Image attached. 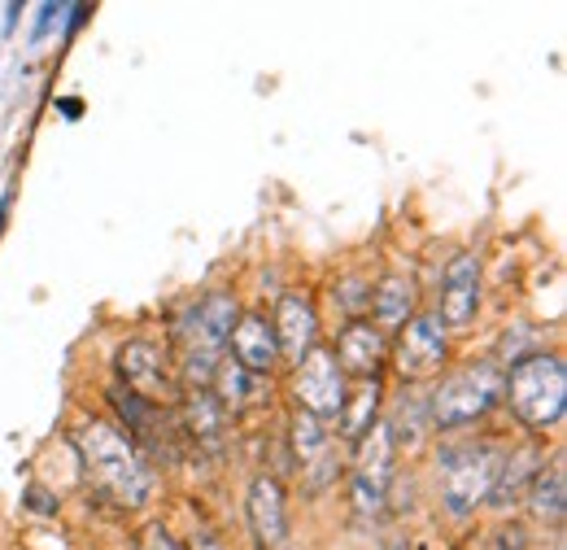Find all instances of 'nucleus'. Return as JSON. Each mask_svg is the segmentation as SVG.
<instances>
[{
    "label": "nucleus",
    "mask_w": 567,
    "mask_h": 550,
    "mask_svg": "<svg viewBox=\"0 0 567 550\" xmlns=\"http://www.w3.org/2000/svg\"><path fill=\"white\" fill-rule=\"evenodd\" d=\"M74 446H79V459H83V472L96 489H105L114 502H127V507H141L148 498V468L141 464L136 446L127 432H118L114 424L105 419H87L79 432H74Z\"/></svg>",
    "instance_id": "1"
},
{
    "label": "nucleus",
    "mask_w": 567,
    "mask_h": 550,
    "mask_svg": "<svg viewBox=\"0 0 567 550\" xmlns=\"http://www.w3.org/2000/svg\"><path fill=\"white\" fill-rule=\"evenodd\" d=\"M502 394L511 403L515 419L533 432H546L564 419L567 403V371L559 354H528L502 376Z\"/></svg>",
    "instance_id": "2"
},
{
    "label": "nucleus",
    "mask_w": 567,
    "mask_h": 550,
    "mask_svg": "<svg viewBox=\"0 0 567 550\" xmlns=\"http://www.w3.org/2000/svg\"><path fill=\"white\" fill-rule=\"evenodd\" d=\"M240 310H236V297L227 293H214L206 302H197L179 324H175V342H179V363H184V376L206 389L223 363V345L231 337Z\"/></svg>",
    "instance_id": "3"
},
{
    "label": "nucleus",
    "mask_w": 567,
    "mask_h": 550,
    "mask_svg": "<svg viewBox=\"0 0 567 550\" xmlns=\"http://www.w3.org/2000/svg\"><path fill=\"white\" fill-rule=\"evenodd\" d=\"M506 464V450L494 441H472V446H450L441 459V498L454 516L476 511L481 502H489L497 485V472Z\"/></svg>",
    "instance_id": "4"
},
{
    "label": "nucleus",
    "mask_w": 567,
    "mask_h": 550,
    "mask_svg": "<svg viewBox=\"0 0 567 550\" xmlns=\"http://www.w3.org/2000/svg\"><path fill=\"white\" fill-rule=\"evenodd\" d=\"M502 398V371L481 363V367H463L450 380H441V389L432 394V424L436 428H463L485 411H494Z\"/></svg>",
    "instance_id": "5"
},
{
    "label": "nucleus",
    "mask_w": 567,
    "mask_h": 550,
    "mask_svg": "<svg viewBox=\"0 0 567 550\" xmlns=\"http://www.w3.org/2000/svg\"><path fill=\"white\" fill-rule=\"evenodd\" d=\"M393 437L389 424H375L371 432L358 437V468L350 477V507L358 520H375L384 511V493H389V472H393Z\"/></svg>",
    "instance_id": "6"
},
{
    "label": "nucleus",
    "mask_w": 567,
    "mask_h": 550,
    "mask_svg": "<svg viewBox=\"0 0 567 550\" xmlns=\"http://www.w3.org/2000/svg\"><path fill=\"white\" fill-rule=\"evenodd\" d=\"M292 389H297V411L315 415L319 424H332L341 419V407H346V376L332 358V349L315 345L301 363H297V376H292Z\"/></svg>",
    "instance_id": "7"
},
{
    "label": "nucleus",
    "mask_w": 567,
    "mask_h": 550,
    "mask_svg": "<svg viewBox=\"0 0 567 550\" xmlns=\"http://www.w3.org/2000/svg\"><path fill=\"white\" fill-rule=\"evenodd\" d=\"M445 349H450L445 324L436 319V310H424V315H411L402 324L398 342L389 345V358H393V367H398L402 380H427V376L441 371Z\"/></svg>",
    "instance_id": "8"
},
{
    "label": "nucleus",
    "mask_w": 567,
    "mask_h": 550,
    "mask_svg": "<svg viewBox=\"0 0 567 550\" xmlns=\"http://www.w3.org/2000/svg\"><path fill=\"white\" fill-rule=\"evenodd\" d=\"M288 437H292V455H297L301 472L310 477V489H323V485L341 472V459H337V446H332L328 424H319L315 415L306 411H292Z\"/></svg>",
    "instance_id": "9"
},
{
    "label": "nucleus",
    "mask_w": 567,
    "mask_h": 550,
    "mask_svg": "<svg viewBox=\"0 0 567 550\" xmlns=\"http://www.w3.org/2000/svg\"><path fill=\"white\" fill-rule=\"evenodd\" d=\"M245 516H249V533L258 550H284L288 547V511H284V489L276 477H254L249 498H245Z\"/></svg>",
    "instance_id": "10"
},
{
    "label": "nucleus",
    "mask_w": 567,
    "mask_h": 550,
    "mask_svg": "<svg viewBox=\"0 0 567 550\" xmlns=\"http://www.w3.org/2000/svg\"><path fill=\"white\" fill-rule=\"evenodd\" d=\"M341 376H354V380H375L380 367L389 363V337L371 324V319H354L341 337H337V349H332Z\"/></svg>",
    "instance_id": "11"
},
{
    "label": "nucleus",
    "mask_w": 567,
    "mask_h": 550,
    "mask_svg": "<svg viewBox=\"0 0 567 550\" xmlns=\"http://www.w3.org/2000/svg\"><path fill=\"white\" fill-rule=\"evenodd\" d=\"M276 342H280V354H288V363L297 367L315 345H319V315L310 306L306 293H284L280 306H276Z\"/></svg>",
    "instance_id": "12"
},
{
    "label": "nucleus",
    "mask_w": 567,
    "mask_h": 550,
    "mask_svg": "<svg viewBox=\"0 0 567 550\" xmlns=\"http://www.w3.org/2000/svg\"><path fill=\"white\" fill-rule=\"evenodd\" d=\"M476 306H481V258L476 254H458L445 272L441 284V324H472L476 319Z\"/></svg>",
    "instance_id": "13"
},
{
    "label": "nucleus",
    "mask_w": 567,
    "mask_h": 550,
    "mask_svg": "<svg viewBox=\"0 0 567 550\" xmlns=\"http://www.w3.org/2000/svg\"><path fill=\"white\" fill-rule=\"evenodd\" d=\"M231 363H240L249 376H271V367L280 363V342H276V328L262 319V315H240L236 328H231Z\"/></svg>",
    "instance_id": "14"
},
{
    "label": "nucleus",
    "mask_w": 567,
    "mask_h": 550,
    "mask_svg": "<svg viewBox=\"0 0 567 550\" xmlns=\"http://www.w3.org/2000/svg\"><path fill=\"white\" fill-rule=\"evenodd\" d=\"M118 380L132 389V394H141V398H157V394H166V349L157 342H132L118 349Z\"/></svg>",
    "instance_id": "15"
},
{
    "label": "nucleus",
    "mask_w": 567,
    "mask_h": 550,
    "mask_svg": "<svg viewBox=\"0 0 567 550\" xmlns=\"http://www.w3.org/2000/svg\"><path fill=\"white\" fill-rule=\"evenodd\" d=\"M110 403H114V407H118V415L127 419L132 437L148 441V446H153V450H162V455H175V441H171V419H166V411H162L157 403H148V398L132 394V389H123V385H114V389H110Z\"/></svg>",
    "instance_id": "16"
},
{
    "label": "nucleus",
    "mask_w": 567,
    "mask_h": 550,
    "mask_svg": "<svg viewBox=\"0 0 567 550\" xmlns=\"http://www.w3.org/2000/svg\"><path fill=\"white\" fill-rule=\"evenodd\" d=\"M223 428H227V411L218 407L214 389H193L188 394V407H184V437L193 446L218 450L223 446Z\"/></svg>",
    "instance_id": "17"
},
{
    "label": "nucleus",
    "mask_w": 567,
    "mask_h": 550,
    "mask_svg": "<svg viewBox=\"0 0 567 550\" xmlns=\"http://www.w3.org/2000/svg\"><path fill=\"white\" fill-rule=\"evenodd\" d=\"M371 306H375V328H402L415 310V284L406 275H384L371 293Z\"/></svg>",
    "instance_id": "18"
},
{
    "label": "nucleus",
    "mask_w": 567,
    "mask_h": 550,
    "mask_svg": "<svg viewBox=\"0 0 567 550\" xmlns=\"http://www.w3.org/2000/svg\"><path fill=\"white\" fill-rule=\"evenodd\" d=\"M214 389H218L214 398H218L223 411H245V407L262 403L267 380H262V376H249L240 363H218V371H214Z\"/></svg>",
    "instance_id": "19"
},
{
    "label": "nucleus",
    "mask_w": 567,
    "mask_h": 550,
    "mask_svg": "<svg viewBox=\"0 0 567 550\" xmlns=\"http://www.w3.org/2000/svg\"><path fill=\"white\" fill-rule=\"evenodd\" d=\"M528 507L537 520L546 524H564V511H567V481H564V464L555 468H537V477L528 485Z\"/></svg>",
    "instance_id": "20"
},
{
    "label": "nucleus",
    "mask_w": 567,
    "mask_h": 550,
    "mask_svg": "<svg viewBox=\"0 0 567 550\" xmlns=\"http://www.w3.org/2000/svg\"><path fill=\"white\" fill-rule=\"evenodd\" d=\"M375 407H380V380H362L354 398H346V407H341V432L350 441L371 432L375 428Z\"/></svg>",
    "instance_id": "21"
},
{
    "label": "nucleus",
    "mask_w": 567,
    "mask_h": 550,
    "mask_svg": "<svg viewBox=\"0 0 567 550\" xmlns=\"http://www.w3.org/2000/svg\"><path fill=\"white\" fill-rule=\"evenodd\" d=\"M141 550H188V547H179L175 538H171V529L166 524H144V533H141Z\"/></svg>",
    "instance_id": "22"
},
{
    "label": "nucleus",
    "mask_w": 567,
    "mask_h": 550,
    "mask_svg": "<svg viewBox=\"0 0 567 550\" xmlns=\"http://www.w3.org/2000/svg\"><path fill=\"white\" fill-rule=\"evenodd\" d=\"M22 502H27L35 516H53V511H58V498H53V493H44V489H35V485L22 493Z\"/></svg>",
    "instance_id": "23"
},
{
    "label": "nucleus",
    "mask_w": 567,
    "mask_h": 550,
    "mask_svg": "<svg viewBox=\"0 0 567 550\" xmlns=\"http://www.w3.org/2000/svg\"><path fill=\"white\" fill-rule=\"evenodd\" d=\"M188 550H227V547H223V538L214 533L210 524H197V529H193V542H188Z\"/></svg>",
    "instance_id": "24"
},
{
    "label": "nucleus",
    "mask_w": 567,
    "mask_h": 550,
    "mask_svg": "<svg viewBox=\"0 0 567 550\" xmlns=\"http://www.w3.org/2000/svg\"><path fill=\"white\" fill-rule=\"evenodd\" d=\"M62 13H66V4H44L40 9V22H35V40H44L53 31V18H62Z\"/></svg>",
    "instance_id": "25"
},
{
    "label": "nucleus",
    "mask_w": 567,
    "mask_h": 550,
    "mask_svg": "<svg viewBox=\"0 0 567 550\" xmlns=\"http://www.w3.org/2000/svg\"><path fill=\"white\" fill-rule=\"evenodd\" d=\"M66 13H71V22H66V27H71V31H79V27L87 22V13H92V9H87V4H74V9H66Z\"/></svg>",
    "instance_id": "26"
},
{
    "label": "nucleus",
    "mask_w": 567,
    "mask_h": 550,
    "mask_svg": "<svg viewBox=\"0 0 567 550\" xmlns=\"http://www.w3.org/2000/svg\"><path fill=\"white\" fill-rule=\"evenodd\" d=\"M502 550H524V533L519 529H506L502 533Z\"/></svg>",
    "instance_id": "27"
},
{
    "label": "nucleus",
    "mask_w": 567,
    "mask_h": 550,
    "mask_svg": "<svg viewBox=\"0 0 567 550\" xmlns=\"http://www.w3.org/2000/svg\"><path fill=\"white\" fill-rule=\"evenodd\" d=\"M58 110H62V114H66V119H79V114H83V101H58Z\"/></svg>",
    "instance_id": "28"
},
{
    "label": "nucleus",
    "mask_w": 567,
    "mask_h": 550,
    "mask_svg": "<svg viewBox=\"0 0 567 550\" xmlns=\"http://www.w3.org/2000/svg\"><path fill=\"white\" fill-rule=\"evenodd\" d=\"M4 218H9V193L0 197V232H4Z\"/></svg>",
    "instance_id": "29"
},
{
    "label": "nucleus",
    "mask_w": 567,
    "mask_h": 550,
    "mask_svg": "<svg viewBox=\"0 0 567 550\" xmlns=\"http://www.w3.org/2000/svg\"><path fill=\"white\" fill-rule=\"evenodd\" d=\"M389 550H406V542H393V547H389Z\"/></svg>",
    "instance_id": "30"
}]
</instances>
